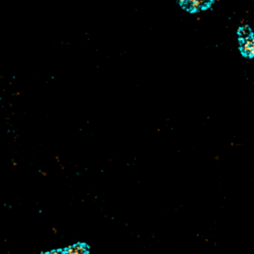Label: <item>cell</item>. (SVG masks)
<instances>
[{
	"instance_id": "6da1fadb",
	"label": "cell",
	"mask_w": 254,
	"mask_h": 254,
	"mask_svg": "<svg viewBox=\"0 0 254 254\" xmlns=\"http://www.w3.org/2000/svg\"><path fill=\"white\" fill-rule=\"evenodd\" d=\"M181 2L189 9L197 10L205 7L210 2V0H181Z\"/></svg>"
},
{
	"instance_id": "7a4b0ae2",
	"label": "cell",
	"mask_w": 254,
	"mask_h": 254,
	"mask_svg": "<svg viewBox=\"0 0 254 254\" xmlns=\"http://www.w3.org/2000/svg\"><path fill=\"white\" fill-rule=\"evenodd\" d=\"M64 254H87V247L85 244L77 243L72 246H68L64 251Z\"/></svg>"
},
{
	"instance_id": "3957f363",
	"label": "cell",
	"mask_w": 254,
	"mask_h": 254,
	"mask_svg": "<svg viewBox=\"0 0 254 254\" xmlns=\"http://www.w3.org/2000/svg\"><path fill=\"white\" fill-rule=\"evenodd\" d=\"M42 254H64V252L62 250H53L50 252H44Z\"/></svg>"
}]
</instances>
